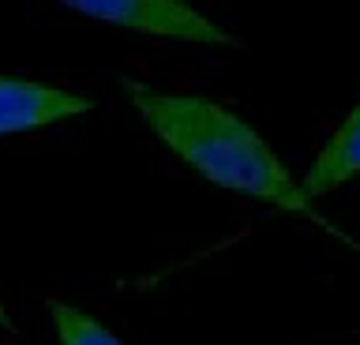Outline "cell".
Returning <instances> with one entry per match:
<instances>
[{
	"instance_id": "6da1fadb",
	"label": "cell",
	"mask_w": 360,
	"mask_h": 345,
	"mask_svg": "<svg viewBox=\"0 0 360 345\" xmlns=\"http://www.w3.org/2000/svg\"><path fill=\"white\" fill-rule=\"evenodd\" d=\"M124 91H128V102L135 105V113L143 117V124L158 136V143L173 150L202 181H210L221 192L274 207L281 214L304 218L319 229H330L338 240L356 248V240L338 233L311 207V199L289 176L281 158L270 150V143L248 120L236 117L233 109H225L221 102L202 94H176L135 79L124 83Z\"/></svg>"
},
{
	"instance_id": "277c9868",
	"label": "cell",
	"mask_w": 360,
	"mask_h": 345,
	"mask_svg": "<svg viewBox=\"0 0 360 345\" xmlns=\"http://www.w3.org/2000/svg\"><path fill=\"white\" fill-rule=\"evenodd\" d=\"M356 176H360V105L334 128L326 147L315 154L300 188L308 199H319V195H330L338 188H345Z\"/></svg>"
},
{
	"instance_id": "5b68a950",
	"label": "cell",
	"mask_w": 360,
	"mask_h": 345,
	"mask_svg": "<svg viewBox=\"0 0 360 345\" xmlns=\"http://www.w3.org/2000/svg\"><path fill=\"white\" fill-rule=\"evenodd\" d=\"M45 311H49L56 345H124L101 319H94L90 311L75 308V304H68V300L49 297Z\"/></svg>"
},
{
	"instance_id": "3957f363",
	"label": "cell",
	"mask_w": 360,
	"mask_h": 345,
	"mask_svg": "<svg viewBox=\"0 0 360 345\" xmlns=\"http://www.w3.org/2000/svg\"><path fill=\"white\" fill-rule=\"evenodd\" d=\"M94 109V98L30 75H0V136L53 128Z\"/></svg>"
},
{
	"instance_id": "7a4b0ae2",
	"label": "cell",
	"mask_w": 360,
	"mask_h": 345,
	"mask_svg": "<svg viewBox=\"0 0 360 345\" xmlns=\"http://www.w3.org/2000/svg\"><path fill=\"white\" fill-rule=\"evenodd\" d=\"M72 8L83 19L131 30L146 38H165V41H184V46H221V49H240L244 41L229 34L221 23L191 8L188 0H56Z\"/></svg>"
},
{
	"instance_id": "8992f818",
	"label": "cell",
	"mask_w": 360,
	"mask_h": 345,
	"mask_svg": "<svg viewBox=\"0 0 360 345\" xmlns=\"http://www.w3.org/2000/svg\"><path fill=\"white\" fill-rule=\"evenodd\" d=\"M0 330H15V323H11V315H8V311H4V304H0Z\"/></svg>"
}]
</instances>
